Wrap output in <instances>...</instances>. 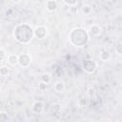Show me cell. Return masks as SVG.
<instances>
[{"instance_id": "obj_1", "label": "cell", "mask_w": 122, "mask_h": 122, "mask_svg": "<svg viewBox=\"0 0 122 122\" xmlns=\"http://www.w3.org/2000/svg\"><path fill=\"white\" fill-rule=\"evenodd\" d=\"M33 36H34L33 29L29 24L21 23L14 28L13 37L20 44H23V45L29 44L32 40Z\"/></svg>"}, {"instance_id": "obj_2", "label": "cell", "mask_w": 122, "mask_h": 122, "mask_svg": "<svg viewBox=\"0 0 122 122\" xmlns=\"http://www.w3.org/2000/svg\"><path fill=\"white\" fill-rule=\"evenodd\" d=\"M90 39L88 31L80 27L73 28L69 33V40L71 45L74 47H83L85 46Z\"/></svg>"}, {"instance_id": "obj_3", "label": "cell", "mask_w": 122, "mask_h": 122, "mask_svg": "<svg viewBox=\"0 0 122 122\" xmlns=\"http://www.w3.org/2000/svg\"><path fill=\"white\" fill-rule=\"evenodd\" d=\"M82 69L85 72L92 74L97 69V63L92 59H85L82 62Z\"/></svg>"}, {"instance_id": "obj_4", "label": "cell", "mask_w": 122, "mask_h": 122, "mask_svg": "<svg viewBox=\"0 0 122 122\" xmlns=\"http://www.w3.org/2000/svg\"><path fill=\"white\" fill-rule=\"evenodd\" d=\"M31 63V56L27 53V52H24V53H21L18 55V64L23 67V68H28Z\"/></svg>"}, {"instance_id": "obj_5", "label": "cell", "mask_w": 122, "mask_h": 122, "mask_svg": "<svg viewBox=\"0 0 122 122\" xmlns=\"http://www.w3.org/2000/svg\"><path fill=\"white\" fill-rule=\"evenodd\" d=\"M48 33L47 28L44 26H37L34 30H33V34L37 39H43L46 37Z\"/></svg>"}, {"instance_id": "obj_6", "label": "cell", "mask_w": 122, "mask_h": 122, "mask_svg": "<svg viewBox=\"0 0 122 122\" xmlns=\"http://www.w3.org/2000/svg\"><path fill=\"white\" fill-rule=\"evenodd\" d=\"M88 33L91 36H98L102 31V28L98 24H92L88 29Z\"/></svg>"}, {"instance_id": "obj_7", "label": "cell", "mask_w": 122, "mask_h": 122, "mask_svg": "<svg viewBox=\"0 0 122 122\" xmlns=\"http://www.w3.org/2000/svg\"><path fill=\"white\" fill-rule=\"evenodd\" d=\"M44 111V105L41 101H35L33 102V104L31 105V112L33 113H36V114H40L42 113Z\"/></svg>"}, {"instance_id": "obj_8", "label": "cell", "mask_w": 122, "mask_h": 122, "mask_svg": "<svg viewBox=\"0 0 122 122\" xmlns=\"http://www.w3.org/2000/svg\"><path fill=\"white\" fill-rule=\"evenodd\" d=\"M60 111H61V105L59 103H53L51 105L50 107V112L51 114L52 115H57L60 113Z\"/></svg>"}, {"instance_id": "obj_9", "label": "cell", "mask_w": 122, "mask_h": 122, "mask_svg": "<svg viewBox=\"0 0 122 122\" xmlns=\"http://www.w3.org/2000/svg\"><path fill=\"white\" fill-rule=\"evenodd\" d=\"M7 61L10 66H15L18 64V55L15 53H10L8 55Z\"/></svg>"}, {"instance_id": "obj_10", "label": "cell", "mask_w": 122, "mask_h": 122, "mask_svg": "<svg viewBox=\"0 0 122 122\" xmlns=\"http://www.w3.org/2000/svg\"><path fill=\"white\" fill-rule=\"evenodd\" d=\"M58 5H57V2L55 0H48L46 2V9L49 10V11H54L56 10Z\"/></svg>"}, {"instance_id": "obj_11", "label": "cell", "mask_w": 122, "mask_h": 122, "mask_svg": "<svg viewBox=\"0 0 122 122\" xmlns=\"http://www.w3.org/2000/svg\"><path fill=\"white\" fill-rule=\"evenodd\" d=\"M53 89L56 92H63L65 90V84L63 81H56L53 85Z\"/></svg>"}, {"instance_id": "obj_12", "label": "cell", "mask_w": 122, "mask_h": 122, "mask_svg": "<svg viewBox=\"0 0 122 122\" xmlns=\"http://www.w3.org/2000/svg\"><path fill=\"white\" fill-rule=\"evenodd\" d=\"M99 58L100 60L102 61H108L110 58H111V53L108 51H101L100 53H99Z\"/></svg>"}, {"instance_id": "obj_13", "label": "cell", "mask_w": 122, "mask_h": 122, "mask_svg": "<svg viewBox=\"0 0 122 122\" xmlns=\"http://www.w3.org/2000/svg\"><path fill=\"white\" fill-rule=\"evenodd\" d=\"M51 75L48 72H45V73H43L41 75V81L44 82V83H46V84H49L51 82Z\"/></svg>"}, {"instance_id": "obj_14", "label": "cell", "mask_w": 122, "mask_h": 122, "mask_svg": "<svg viewBox=\"0 0 122 122\" xmlns=\"http://www.w3.org/2000/svg\"><path fill=\"white\" fill-rule=\"evenodd\" d=\"M81 10H82V12H83L84 14L88 15V14H90V13L92 12V7H91L90 5H84V6L82 7Z\"/></svg>"}, {"instance_id": "obj_15", "label": "cell", "mask_w": 122, "mask_h": 122, "mask_svg": "<svg viewBox=\"0 0 122 122\" xmlns=\"http://www.w3.org/2000/svg\"><path fill=\"white\" fill-rule=\"evenodd\" d=\"M10 72V68L7 67V66H2L0 68V74L3 75V76H6L8 75V73Z\"/></svg>"}, {"instance_id": "obj_16", "label": "cell", "mask_w": 122, "mask_h": 122, "mask_svg": "<svg viewBox=\"0 0 122 122\" xmlns=\"http://www.w3.org/2000/svg\"><path fill=\"white\" fill-rule=\"evenodd\" d=\"M9 120V115L6 112H0V122H6Z\"/></svg>"}, {"instance_id": "obj_17", "label": "cell", "mask_w": 122, "mask_h": 122, "mask_svg": "<svg viewBox=\"0 0 122 122\" xmlns=\"http://www.w3.org/2000/svg\"><path fill=\"white\" fill-rule=\"evenodd\" d=\"M63 2L69 7H74L77 5L78 0H63Z\"/></svg>"}, {"instance_id": "obj_18", "label": "cell", "mask_w": 122, "mask_h": 122, "mask_svg": "<svg viewBox=\"0 0 122 122\" xmlns=\"http://www.w3.org/2000/svg\"><path fill=\"white\" fill-rule=\"evenodd\" d=\"M5 58H6V51H4V49L0 48V62L5 60Z\"/></svg>"}, {"instance_id": "obj_19", "label": "cell", "mask_w": 122, "mask_h": 122, "mask_svg": "<svg viewBox=\"0 0 122 122\" xmlns=\"http://www.w3.org/2000/svg\"><path fill=\"white\" fill-rule=\"evenodd\" d=\"M122 45V43H121V41H119V43L117 44V46H116V48H115V51H116V52L118 53V54H121V52H122V50H121V46Z\"/></svg>"}, {"instance_id": "obj_20", "label": "cell", "mask_w": 122, "mask_h": 122, "mask_svg": "<svg viewBox=\"0 0 122 122\" xmlns=\"http://www.w3.org/2000/svg\"><path fill=\"white\" fill-rule=\"evenodd\" d=\"M46 88H47V84L41 81V83L39 84V90H41V91H45Z\"/></svg>"}, {"instance_id": "obj_21", "label": "cell", "mask_w": 122, "mask_h": 122, "mask_svg": "<svg viewBox=\"0 0 122 122\" xmlns=\"http://www.w3.org/2000/svg\"><path fill=\"white\" fill-rule=\"evenodd\" d=\"M11 1H12L13 3H15V4H17V3H19V2L21 1V0H11Z\"/></svg>"}, {"instance_id": "obj_22", "label": "cell", "mask_w": 122, "mask_h": 122, "mask_svg": "<svg viewBox=\"0 0 122 122\" xmlns=\"http://www.w3.org/2000/svg\"><path fill=\"white\" fill-rule=\"evenodd\" d=\"M32 1H33V2H36V1H38V0H32Z\"/></svg>"}]
</instances>
